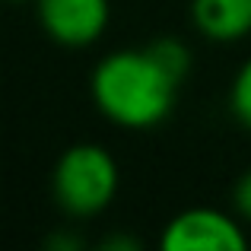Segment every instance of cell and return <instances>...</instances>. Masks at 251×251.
Masks as SVG:
<instances>
[{
  "mask_svg": "<svg viewBox=\"0 0 251 251\" xmlns=\"http://www.w3.org/2000/svg\"><path fill=\"white\" fill-rule=\"evenodd\" d=\"M13 3H23V0H13Z\"/></svg>",
  "mask_w": 251,
  "mask_h": 251,
  "instance_id": "9",
  "label": "cell"
},
{
  "mask_svg": "<svg viewBox=\"0 0 251 251\" xmlns=\"http://www.w3.org/2000/svg\"><path fill=\"white\" fill-rule=\"evenodd\" d=\"M102 248H124V251H130V248H140V242L130 239V235H118V239H102Z\"/></svg>",
  "mask_w": 251,
  "mask_h": 251,
  "instance_id": "8",
  "label": "cell"
},
{
  "mask_svg": "<svg viewBox=\"0 0 251 251\" xmlns=\"http://www.w3.org/2000/svg\"><path fill=\"white\" fill-rule=\"evenodd\" d=\"M191 23L207 42H239L251 35V0H191Z\"/></svg>",
  "mask_w": 251,
  "mask_h": 251,
  "instance_id": "5",
  "label": "cell"
},
{
  "mask_svg": "<svg viewBox=\"0 0 251 251\" xmlns=\"http://www.w3.org/2000/svg\"><path fill=\"white\" fill-rule=\"evenodd\" d=\"M229 111L235 115V121L245 130H251V57L239 67V74L232 76L229 86Z\"/></svg>",
  "mask_w": 251,
  "mask_h": 251,
  "instance_id": "6",
  "label": "cell"
},
{
  "mask_svg": "<svg viewBox=\"0 0 251 251\" xmlns=\"http://www.w3.org/2000/svg\"><path fill=\"white\" fill-rule=\"evenodd\" d=\"M232 213L242 223H251V169H245L232 184Z\"/></svg>",
  "mask_w": 251,
  "mask_h": 251,
  "instance_id": "7",
  "label": "cell"
},
{
  "mask_svg": "<svg viewBox=\"0 0 251 251\" xmlns=\"http://www.w3.org/2000/svg\"><path fill=\"white\" fill-rule=\"evenodd\" d=\"M121 169L102 143H74L51 169V197L67 220H96L111 207Z\"/></svg>",
  "mask_w": 251,
  "mask_h": 251,
  "instance_id": "2",
  "label": "cell"
},
{
  "mask_svg": "<svg viewBox=\"0 0 251 251\" xmlns=\"http://www.w3.org/2000/svg\"><path fill=\"white\" fill-rule=\"evenodd\" d=\"M162 251H245L248 235L235 213L213 207H188L166 223Z\"/></svg>",
  "mask_w": 251,
  "mask_h": 251,
  "instance_id": "3",
  "label": "cell"
},
{
  "mask_svg": "<svg viewBox=\"0 0 251 251\" xmlns=\"http://www.w3.org/2000/svg\"><path fill=\"white\" fill-rule=\"evenodd\" d=\"M181 76L172 74L153 45L121 48L92 67L89 96L99 115L124 130H153L175 111Z\"/></svg>",
  "mask_w": 251,
  "mask_h": 251,
  "instance_id": "1",
  "label": "cell"
},
{
  "mask_svg": "<svg viewBox=\"0 0 251 251\" xmlns=\"http://www.w3.org/2000/svg\"><path fill=\"white\" fill-rule=\"evenodd\" d=\"M42 32L61 48H89L111 23L108 0H32Z\"/></svg>",
  "mask_w": 251,
  "mask_h": 251,
  "instance_id": "4",
  "label": "cell"
}]
</instances>
